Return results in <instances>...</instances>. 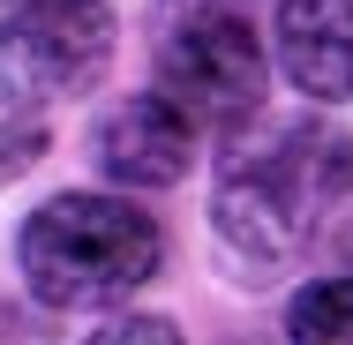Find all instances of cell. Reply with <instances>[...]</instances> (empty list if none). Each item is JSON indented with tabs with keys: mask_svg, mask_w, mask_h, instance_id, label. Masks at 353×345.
<instances>
[{
	"mask_svg": "<svg viewBox=\"0 0 353 345\" xmlns=\"http://www.w3.org/2000/svg\"><path fill=\"white\" fill-rule=\"evenodd\" d=\"M346 180H353V143L339 128L271 121L218 158V188H211L218 240L248 263H293L339 210Z\"/></svg>",
	"mask_w": 353,
	"mask_h": 345,
	"instance_id": "obj_1",
	"label": "cell"
},
{
	"mask_svg": "<svg viewBox=\"0 0 353 345\" xmlns=\"http://www.w3.org/2000/svg\"><path fill=\"white\" fill-rule=\"evenodd\" d=\"M15 263L46 308H68V315L75 308H113L158 278L165 233H158L150 210L121 203V196H53V203L30 210Z\"/></svg>",
	"mask_w": 353,
	"mask_h": 345,
	"instance_id": "obj_2",
	"label": "cell"
},
{
	"mask_svg": "<svg viewBox=\"0 0 353 345\" xmlns=\"http://www.w3.org/2000/svg\"><path fill=\"white\" fill-rule=\"evenodd\" d=\"M263 38L225 0H173L158 23V90L196 128H241L263 105Z\"/></svg>",
	"mask_w": 353,
	"mask_h": 345,
	"instance_id": "obj_3",
	"label": "cell"
},
{
	"mask_svg": "<svg viewBox=\"0 0 353 345\" xmlns=\"http://www.w3.org/2000/svg\"><path fill=\"white\" fill-rule=\"evenodd\" d=\"M113 61V0H0V98L46 105Z\"/></svg>",
	"mask_w": 353,
	"mask_h": 345,
	"instance_id": "obj_4",
	"label": "cell"
},
{
	"mask_svg": "<svg viewBox=\"0 0 353 345\" xmlns=\"http://www.w3.org/2000/svg\"><path fill=\"white\" fill-rule=\"evenodd\" d=\"M196 121L165 98V90H136V98H121L105 121H98V173L105 180H121V188H173L188 165H196Z\"/></svg>",
	"mask_w": 353,
	"mask_h": 345,
	"instance_id": "obj_5",
	"label": "cell"
},
{
	"mask_svg": "<svg viewBox=\"0 0 353 345\" xmlns=\"http://www.w3.org/2000/svg\"><path fill=\"white\" fill-rule=\"evenodd\" d=\"M279 68L293 90L346 105L353 98V0H285L279 8Z\"/></svg>",
	"mask_w": 353,
	"mask_h": 345,
	"instance_id": "obj_6",
	"label": "cell"
},
{
	"mask_svg": "<svg viewBox=\"0 0 353 345\" xmlns=\"http://www.w3.org/2000/svg\"><path fill=\"white\" fill-rule=\"evenodd\" d=\"M285 345H353V278H316L285 308Z\"/></svg>",
	"mask_w": 353,
	"mask_h": 345,
	"instance_id": "obj_7",
	"label": "cell"
},
{
	"mask_svg": "<svg viewBox=\"0 0 353 345\" xmlns=\"http://www.w3.org/2000/svg\"><path fill=\"white\" fill-rule=\"evenodd\" d=\"M83 345H181V331H173L165 315H121V323L90 331Z\"/></svg>",
	"mask_w": 353,
	"mask_h": 345,
	"instance_id": "obj_8",
	"label": "cell"
},
{
	"mask_svg": "<svg viewBox=\"0 0 353 345\" xmlns=\"http://www.w3.org/2000/svg\"><path fill=\"white\" fill-rule=\"evenodd\" d=\"M38 150H46V136H38L30 121H23V128L8 121V128H0V188H8V180H23V173L38 165Z\"/></svg>",
	"mask_w": 353,
	"mask_h": 345,
	"instance_id": "obj_9",
	"label": "cell"
}]
</instances>
